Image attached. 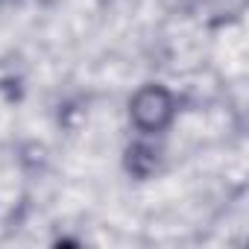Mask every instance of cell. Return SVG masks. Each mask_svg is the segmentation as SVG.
I'll list each match as a JSON object with an SVG mask.
<instances>
[{"mask_svg": "<svg viewBox=\"0 0 249 249\" xmlns=\"http://www.w3.org/2000/svg\"><path fill=\"white\" fill-rule=\"evenodd\" d=\"M132 114L135 120L141 123L144 129H153V126H161V120L170 114V100L164 91L159 88H147L135 97V106H132Z\"/></svg>", "mask_w": 249, "mask_h": 249, "instance_id": "1", "label": "cell"}]
</instances>
